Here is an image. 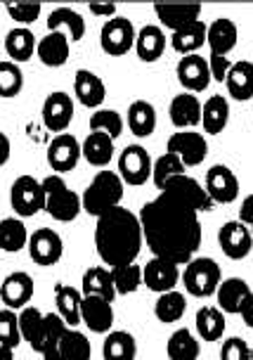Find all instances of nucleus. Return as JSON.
<instances>
[{
  "instance_id": "1",
  "label": "nucleus",
  "mask_w": 253,
  "mask_h": 360,
  "mask_svg": "<svg viewBox=\"0 0 253 360\" xmlns=\"http://www.w3.org/2000/svg\"><path fill=\"white\" fill-rule=\"evenodd\" d=\"M213 202L204 185L192 176L173 178L159 190V197L140 211V225L147 247L157 259L185 266L194 259L201 244V211H211Z\"/></svg>"
},
{
  "instance_id": "2",
  "label": "nucleus",
  "mask_w": 253,
  "mask_h": 360,
  "mask_svg": "<svg viewBox=\"0 0 253 360\" xmlns=\"http://www.w3.org/2000/svg\"><path fill=\"white\" fill-rule=\"evenodd\" d=\"M142 242H145V235H142L140 216H135L133 211L116 207L97 218L95 247L105 266L116 268L135 263V259L140 256Z\"/></svg>"
},
{
  "instance_id": "3",
  "label": "nucleus",
  "mask_w": 253,
  "mask_h": 360,
  "mask_svg": "<svg viewBox=\"0 0 253 360\" xmlns=\"http://www.w3.org/2000/svg\"><path fill=\"white\" fill-rule=\"evenodd\" d=\"M123 188H126V183L121 180L119 173L100 171L93 180H90L86 192L81 195L83 211L95 218H100L102 214H107L109 209L121 207Z\"/></svg>"
},
{
  "instance_id": "4",
  "label": "nucleus",
  "mask_w": 253,
  "mask_h": 360,
  "mask_svg": "<svg viewBox=\"0 0 253 360\" xmlns=\"http://www.w3.org/2000/svg\"><path fill=\"white\" fill-rule=\"evenodd\" d=\"M43 190H45V211L60 223H71L79 218L83 211L81 197L74 190H69V185L64 183L62 176L50 173L43 178Z\"/></svg>"
},
{
  "instance_id": "5",
  "label": "nucleus",
  "mask_w": 253,
  "mask_h": 360,
  "mask_svg": "<svg viewBox=\"0 0 253 360\" xmlns=\"http://www.w3.org/2000/svg\"><path fill=\"white\" fill-rule=\"evenodd\" d=\"M183 282L187 294L197 299H206L213 297L218 292L220 282V266L209 256H201V259H192L190 263H185V273H183Z\"/></svg>"
},
{
  "instance_id": "6",
  "label": "nucleus",
  "mask_w": 253,
  "mask_h": 360,
  "mask_svg": "<svg viewBox=\"0 0 253 360\" xmlns=\"http://www.w3.org/2000/svg\"><path fill=\"white\" fill-rule=\"evenodd\" d=\"M10 204L19 218H31L45 211L43 180L34 176H19L10 188Z\"/></svg>"
},
{
  "instance_id": "7",
  "label": "nucleus",
  "mask_w": 253,
  "mask_h": 360,
  "mask_svg": "<svg viewBox=\"0 0 253 360\" xmlns=\"http://www.w3.org/2000/svg\"><path fill=\"white\" fill-rule=\"evenodd\" d=\"M135 38H138V31H135L133 22L128 17H119V15L114 19H107L105 27L100 31L102 50L112 57H121L131 48H135Z\"/></svg>"
},
{
  "instance_id": "8",
  "label": "nucleus",
  "mask_w": 253,
  "mask_h": 360,
  "mask_svg": "<svg viewBox=\"0 0 253 360\" xmlns=\"http://www.w3.org/2000/svg\"><path fill=\"white\" fill-rule=\"evenodd\" d=\"M166 152L175 154L187 169V166L204 164V159L209 157V143H206L204 135L197 131H178L168 138Z\"/></svg>"
},
{
  "instance_id": "9",
  "label": "nucleus",
  "mask_w": 253,
  "mask_h": 360,
  "mask_svg": "<svg viewBox=\"0 0 253 360\" xmlns=\"http://www.w3.org/2000/svg\"><path fill=\"white\" fill-rule=\"evenodd\" d=\"M152 157L142 145H128L119 157V176L126 185H145L152 178Z\"/></svg>"
},
{
  "instance_id": "10",
  "label": "nucleus",
  "mask_w": 253,
  "mask_h": 360,
  "mask_svg": "<svg viewBox=\"0 0 253 360\" xmlns=\"http://www.w3.org/2000/svg\"><path fill=\"white\" fill-rule=\"evenodd\" d=\"M43 126L48 128L50 133H64L74 121V100H71L69 93L64 90H55L50 93L43 102Z\"/></svg>"
},
{
  "instance_id": "11",
  "label": "nucleus",
  "mask_w": 253,
  "mask_h": 360,
  "mask_svg": "<svg viewBox=\"0 0 253 360\" xmlns=\"http://www.w3.org/2000/svg\"><path fill=\"white\" fill-rule=\"evenodd\" d=\"M29 256L36 266H55L64 254V242L62 237L50 228L34 230V235H29Z\"/></svg>"
},
{
  "instance_id": "12",
  "label": "nucleus",
  "mask_w": 253,
  "mask_h": 360,
  "mask_svg": "<svg viewBox=\"0 0 253 360\" xmlns=\"http://www.w3.org/2000/svg\"><path fill=\"white\" fill-rule=\"evenodd\" d=\"M81 157H83V154H81V143L71 133H60V135H55V138L50 140V145H48V164H50V169L57 173V176L74 171Z\"/></svg>"
},
{
  "instance_id": "13",
  "label": "nucleus",
  "mask_w": 253,
  "mask_h": 360,
  "mask_svg": "<svg viewBox=\"0 0 253 360\" xmlns=\"http://www.w3.org/2000/svg\"><path fill=\"white\" fill-rule=\"evenodd\" d=\"M175 74H178L180 86H183L187 93H192V95L194 93H204V90L209 88L211 81H213L211 79V69H209V60H206V57H201L199 53L180 57Z\"/></svg>"
},
{
  "instance_id": "14",
  "label": "nucleus",
  "mask_w": 253,
  "mask_h": 360,
  "mask_svg": "<svg viewBox=\"0 0 253 360\" xmlns=\"http://www.w3.org/2000/svg\"><path fill=\"white\" fill-rule=\"evenodd\" d=\"M218 244L227 259L242 261L251 254L253 235L242 221H227L223 228L218 230Z\"/></svg>"
},
{
  "instance_id": "15",
  "label": "nucleus",
  "mask_w": 253,
  "mask_h": 360,
  "mask_svg": "<svg viewBox=\"0 0 253 360\" xmlns=\"http://www.w3.org/2000/svg\"><path fill=\"white\" fill-rule=\"evenodd\" d=\"M204 190L213 204H232L239 197V180L227 166L216 164L206 173Z\"/></svg>"
},
{
  "instance_id": "16",
  "label": "nucleus",
  "mask_w": 253,
  "mask_h": 360,
  "mask_svg": "<svg viewBox=\"0 0 253 360\" xmlns=\"http://www.w3.org/2000/svg\"><path fill=\"white\" fill-rule=\"evenodd\" d=\"M34 299V280H31L29 273L24 270H15L0 285V301L5 304V308L10 311H22V308L29 306V301Z\"/></svg>"
},
{
  "instance_id": "17",
  "label": "nucleus",
  "mask_w": 253,
  "mask_h": 360,
  "mask_svg": "<svg viewBox=\"0 0 253 360\" xmlns=\"http://www.w3.org/2000/svg\"><path fill=\"white\" fill-rule=\"evenodd\" d=\"M178 280H180V270H178V263H173V261L157 259V256H154V259L142 268V285H147V289H152V292H157V294L173 292Z\"/></svg>"
},
{
  "instance_id": "18",
  "label": "nucleus",
  "mask_w": 253,
  "mask_h": 360,
  "mask_svg": "<svg viewBox=\"0 0 253 360\" xmlns=\"http://www.w3.org/2000/svg\"><path fill=\"white\" fill-rule=\"evenodd\" d=\"M239 29L232 19L218 17L216 22L209 24L206 31V45H209V57H227L237 48Z\"/></svg>"
},
{
  "instance_id": "19",
  "label": "nucleus",
  "mask_w": 253,
  "mask_h": 360,
  "mask_svg": "<svg viewBox=\"0 0 253 360\" xmlns=\"http://www.w3.org/2000/svg\"><path fill=\"white\" fill-rule=\"evenodd\" d=\"M81 323L95 334H107L114 325L112 301L102 297H83L81 301Z\"/></svg>"
},
{
  "instance_id": "20",
  "label": "nucleus",
  "mask_w": 253,
  "mask_h": 360,
  "mask_svg": "<svg viewBox=\"0 0 253 360\" xmlns=\"http://www.w3.org/2000/svg\"><path fill=\"white\" fill-rule=\"evenodd\" d=\"M168 114H171V124L178 131H194L201 124V102L197 95L180 93L171 100Z\"/></svg>"
},
{
  "instance_id": "21",
  "label": "nucleus",
  "mask_w": 253,
  "mask_h": 360,
  "mask_svg": "<svg viewBox=\"0 0 253 360\" xmlns=\"http://www.w3.org/2000/svg\"><path fill=\"white\" fill-rule=\"evenodd\" d=\"M69 53H71V41L62 31H48V36H43L36 48L38 60H41L45 67H53V69L64 67V64L69 62Z\"/></svg>"
},
{
  "instance_id": "22",
  "label": "nucleus",
  "mask_w": 253,
  "mask_h": 360,
  "mask_svg": "<svg viewBox=\"0 0 253 360\" xmlns=\"http://www.w3.org/2000/svg\"><path fill=\"white\" fill-rule=\"evenodd\" d=\"M74 93L83 107L88 109H100L102 102L107 98V88L102 79L90 69H79L74 76Z\"/></svg>"
},
{
  "instance_id": "23",
  "label": "nucleus",
  "mask_w": 253,
  "mask_h": 360,
  "mask_svg": "<svg viewBox=\"0 0 253 360\" xmlns=\"http://www.w3.org/2000/svg\"><path fill=\"white\" fill-rule=\"evenodd\" d=\"M81 294L83 297H102L107 301L116 299V287H114V278L112 270L105 266H93L83 273L81 280Z\"/></svg>"
},
{
  "instance_id": "24",
  "label": "nucleus",
  "mask_w": 253,
  "mask_h": 360,
  "mask_svg": "<svg viewBox=\"0 0 253 360\" xmlns=\"http://www.w3.org/2000/svg\"><path fill=\"white\" fill-rule=\"evenodd\" d=\"M225 86L230 98L239 102L253 100V62H232L230 72L225 76Z\"/></svg>"
},
{
  "instance_id": "25",
  "label": "nucleus",
  "mask_w": 253,
  "mask_h": 360,
  "mask_svg": "<svg viewBox=\"0 0 253 360\" xmlns=\"http://www.w3.org/2000/svg\"><path fill=\"white\" fill-rule=\"evenodd\" d=\"M48 31H62L71 43H79L86 36V19L71 8H55L48 15Z\"/></svg>"
},
{
  "instance_id": "26",
  "label": "nucleus",
  "mask_w": 253,
  "mask_h": 360,
  "mask_svg": "<svg viewBox=\"0 0 253 360\" xmlns=\"http://www.w3.org/2000/svg\"><path fill=\"white\" fill-rule=\"evenodd\" d=\"M3 48H5V53H8L10 62L22 64V62H29L31 57L36 55L38 41H36V36H34V31H31V29L17 27V29H12L8 36H5Z\"/></svg>"
},
{
  "instance_id": "27",
  "label": "nucleus",
  "mask_w": 253,
  "mask_h": 360,
  "mask_svg": "<svg viewBox=\"0 0 253 360\" xmlns=\"http://www.w3.org/2000/svg\"><path fill=\"white\" fill-rule=\"evenodd\" d=\"M251 287L246 285L242 278H227L220 282L216 297H218V308L223 313H239L244 306V301L249 299Z\"/></svg>"
},
{
  "instance_id": "28",
  "label": "nucleus",
  "mask_w": 253,
  "mask_h": 360,
  "mask_svg": "<svg viewBox=\"0 0 253 360\" xmlns=\"http://www.w3.org/2000/svg\"><path fill=\"white\" fill-rule=\"evenodd\" d=\"M81 154L86 157L88 164L97 166V169H105L114 157V140L109 138L107 133L90 131L88 138L83 140V145H81Z\"/></svg>"
},
{
  "instance_id": "29",
  "label": "nucleus",
  "mask_w": 253,
  "mask_h": 360,
  "mask_svg": "<svg viewBox=\"0 0 253 360\" xmlns=\"http://www.w3.org/2000/svg\"><path fill=\"white\" fill-rule=\"evenodd\" d=\"M230 121V102L223 95H211L209 100L201 105V124L209 135H218L227 128Z\"/></svg>"
},
{
  "instance_id": "30",
  "label": "nucleus",
  "mask_w": 253,
  "mask_h": 360,
  "mask_svg": "<svg viewBox=\"0 0 253 360\" xmlns=\"http://www.w3.org/2000/svg\"><path fill=\"white\" fill-rule=\"evenodd\" d=\"M81 301L83 294L76 287L71 285H55V304H57V313L60 318L67 323L69 327L81 325Z\"/></svg>"
},
{
  "instance_id": "31",
  "label": "nucleus",
  "mask_w": 253,
  "mask_h": 360,
  "mask_svg": "<svg viewBox=\"0 0 253 360\" xmlns=\"http://www.w3.org/2000/svg\"><path fill=\"white\" fill-rule=\"evenodd\" d=\"M154 12H157L159 22L175 34V31L185 29L187 24L197 22L201 15V5H157Z\"/></svg>"
},
{
  "instance_id": "32",
  "label": "nucleus",
  "mask_w": 253,
  "mask_h": 360,
  "mask_svg": "<svg viewBox=\"0 0 253 360\" xmlns=\"http://www.w3.org/2000/svg\"><path fill=\"white\" fill-rule=\"evenodd\" d=\"M128 128L138 138H149L157 131V109L147 100H135L128 107Z\"/></svg>"
},
{
  "instance_id": "33",
  "label": "nucleus",
  "mask_w": 253,
  "mask_h": 360,
  "mask_svg": "<svg viewBox=\"0 0 253 360\" xmlns=\"http://www.w3.org/2000/svg\"><path fill=\"white\" fill-rule=\"evenodd\" d=\"M19 330H22V339L29 342L34 351H43V339H45V313H41L34 306L22 308L19 313Z\"/></svg>"
},
{
  "instance_id": "34",
  "label": "nucleus",
  "mask_w": 253,
  "mask_h": 360,
  "mask_svg": "<svg viewBox=\"0 0 253 360\" xmlns=\"http://www.w3.org/2000/svg\"><path fill=\"white\" fill-rule=\"evenodd\" d=\"M135 50L142 62H157L166 50V34L161 31V27H142L135 38Z\"/></svg>"
},
{
  "instance_id": "35",
  "label": "nucleus",
  "mask_w": 253,
  "mask_h": 360,
  "mask_svg": "<svg viewBox=\"0 0 253 360\" xmlns=\"http://www.w3.org/2000/svg\"><path fill=\"white\" fill-rule=\"evenodd\" d=\"M206 31H209V27L204 24V19H197V22L187 24L185 29L175 31V34L171 36V45L175 53L180 55H197V50L201 48V45L206 43Z\"/></svg>"
},
{
  "instance_id": "36",
  "label": "nucleus",
  "mask_w": 253,
  "mask_h": 360,
  "mask_svg": "<svg viewBox=\"0 0 253 360\" xmlns=\"http://www.w3.org/2000/svg\"><path fill=\"white\" fill-rule=\"evenodd\" d=\"M197 334L204 342H218L225 334V313L216 306H204L197 311Z\"/></svg>"
},
{
  "instance_id": "37",
  "label": "nucleus",
  "mask_w": 253,
  "mask_h": 360,
  "mask_svg": "<svg viewBox=\"0 0 253 360\" xmlns=\"http://www.w3.org/2000/svg\"><path fill=\"white\" fill-rule=\"evenodd\" d=\"M29 244V233L22 218H3L0 221V252L17 254Z\"/></svg>"
},
{
  "instance_id": "38",
  "label": "nucleus",
  "mask_w": 253,
  "mask_h": 360,
  "mask_svg": "<svg viewBox=\"0 0 253 360\" xmlns=\"http://www.w3.org/2000/svg\"><path fill=\"white\" fill-rule=\"evenodd\" d=\"M138 344L131 332H109L102 344V358L105 360H135Z\"/></svg>"
},
{
  "instance_id": "39",
  "label": "nucleus",
  "mask_w": 253,
  "mask_h": 360,
  "mask_svg": "<svg viewBox=\"0 0 253 360\" xmlns=\"http://www.w3.org/2000/svg\"><path fill=\"white\" fill-rule=\"evenodd\" d=\"M199 342L190 330H175L166 344V353L171 360H199Z\"/></svg>"
},
{
  "instance_id": "40",
  "label": "nucleus",
  "mask_w": 253,
  "mask_h": 360,
  "mask_svg": "<svg viewBox=\"0 0 253 360\" xmlns=\"http://www.w3.org/2000/svg\"><path fill=\"white\" fill-rule=\"evenodd\" d=\"M187 311V301H185V294L180 292H166V294H159L157 304H154V315L159 318V323H178L180 318L185 315Z\"/></svg>"
},
{
  "instance_id": "41",
  "label": "nucleus",
  "mask_w": 253,
  "mask_h": 360,
  "mask_svg": "<svg viewBox=\"0 0 253 360\" xmlns=\"http://www.w3.org/2000/svg\"><path fill=\"white\" fill-rule=\"evenodd\" d=\"M60 353H62V360H90L93 346H90L86 334L69 327L60 339Z\"/></svg>"
},
{
  "instance_id": "42",
  "label": "nucleus",
  "mask_w": 253,
  "mask_h": 360,
  "mask_svg": "<svg viewBox=\"0 0 253 360\" xmlns=\"http://www.w3.org/2000/svg\"><path fill=\"white\" fill-rule=\"evenodd\" d=\"M109 270H112L116 294H121V297L135 294L142 287V268L138 263H126V266H116Z\"/></svg>"
},
{
  "instance_id": "43",
  "label": "nucleus",
  "mask_w": 253,
  "mask_h": 360,
  "mask_svg": "<svg viewBox=\"0 0 253 360\" xmlns=\"http://www.w3.org/2000/svg\"><path fill=\"white\" fill-rule=\"evenodd\" d=\"M183 173H185L183 162L171 152H166L164 157H159L152 166V180H154V185H157V190H164L166 183H171L173 178L183 176Z\"/></svg>"
},
{
  "instance_id": "44",
  "label": "nucleus",
  "mask_w": 253,
  "mask_h": 360,
  "mask_svg": "<svg viewBox=\"0 0 253 360\" xmlns=\"http://www.w3.org/2000/svg\"><path fill=\"white\" fill-rule=\"evenodd\" d=\"M24 88L22 67L10 60L0 62V98H17Z\"/></svg>"
},
{
  "instance_id": "45",
  "label": "nucleus",
  "mask_w": 253,
  "mask_h": 360,
  "mask_svg": "<svg viewBox=\"0 0 253 360\" xmlns=\"http://www.w3.org/2000/svg\"><path fill=\"white\" fill-rule=\"evenodd\" d=\"M90 131L107 133L109 138L116 140L123 133V117L116 109H95V114L90 117Z\"/></svg>"
},
{
  "instance_id": "46",
  "label": "nucleus",
  "mask_w": 253,
  "mask_h": 360,
  "mask_svg": "<svg viewBox=\"0 0 253 360\" xmlns=\"http://www.w3.org/2000/svg\"><path fill=\"white\" fill-rule=\"evenodd\" d=\"M0 344L8 349H17L22 344V330H19V315L10 308L0 311Z\"/></svg>"
},
{
  "instance_id": "47",
  "label": "nucleus",
  "mask_w": 253,
  "mask_h": 360,
  "mask_svg": "<svg viewBox=\"0 0 253 360\" xmlns=\"http://www.w3.org/2000/svg\"><path fill=\"white\" fill-rule=\"evenodd\" d=\"M5 10H8V15L15 19L19 27H27V29H29V24H34L43 12V8L38 3H8Z\"/></svg>"
},
{
  "instance_id": "48",
  "label": "nucleus",
  "mask_w": 253,
  "mask_h": 360,
  "mask_svg": "<svg viewBox=\"0 0 253 360\" xmlns=\"http://www.w3.org/2000/svg\"><path fill=\"white\" fill-rule=\"evenodd\" d=\"M220 360H251L249 344L239 337H230L220 346Z\"/></svg>"
},
{
  "instance_id": "49",
  "label": "nucleus",
  "mask_w": 253,
  "mask_h": 360,
  "mask_svg": "<svg viewBox=\"0 0 253 360\" xmlns=\"http://www.w3.org/2000/svg\"><path fill=\"white\" fill-rule=\"evenodd\" d=\"M237 221H242L246 228L251 230V235H253V195H249L242 202V209H239V218Z\"/></svg>"
},
{
  "instance_id": "50",
  "label": "nucleus",
  "mask_w": 253,
  "mask_h": 360,
  "mask_svg": "<svg viewBox=\"0 0 253 360\" xmlns=\"http://www.w3.org/2000/svg\"><path fill=\"white\" fill-rule=\"evenodd\" d=\"M90 12L93 15H97V17H105V19H114L116 17V5H97V3H93L90 5Z\"/></svg>"
},
{
  "instance_id": "51",
  "label": "nucleus",
  "mask_w": 253,
  "mask_h": 360,
  "mask_svg": "<svg viewBox=\"0 0 253 360\" xmlns=\"http://www.w3.org/2000/svg\"><path fill=\"white\" fill-rule=\"evenodd\" d=\"M10 154H12V145H10V138L0 131V166H5L10 162Z\"/></svg>"
},
{
  "instance_id": "52",
  "label": "nucleus",
  "mask_w": 253,
  "mask_h": 360,
  "mask_svg": "<svg viewBox=\"0 0 253 360\" xmlns=\"http://www.w3.org/2000/svg\"><path fill=\"white\" fill-rule=\"evenodd\" d=\"M239 313H242L244 323L253 330V292L249 294V299L244 301V306H242V311H239Z\"/></svg>"
},
{
  "instance_id": "53",
  "label": "nucleus",
  "mask_w": 253,
  "mask_h": 360,
  "mask_svg": "<svg viewBox=\"0 0 253 360\" xmlns=\"http://www.w3.org/2000/svg\"><path fill=\"white\" fill-rule=\"evenodd\" d=\"M0 360H15V349H8V346L0 344Z\"/></svg>"
},
{
  "instance_id": "54",
  "label": "nucleus",
  "mask_w": 253,
  "mask_h": 360,
  "mask_svg": "<svg viewBox=\"0 0 253 360\" xmlns=\"http://www.w3.org/2000/svg\"><path fill=\"white\" fill-rule=\"evenodd\" d=\"M251 259H253V249H251Z\"/></svg>"
},
{
  "instance_id": "55",
  "label": "nucleus",
  "mask_w": 253,
  "mask_h": 360,
  "mask_svg": "<svg viewBox=\"0 0 253 360\" xmlns=\"http://www.w3.org/2000/svg\"><path fill=\"white\" fill-rule=\"evenodd\" d=\"M251 360H253V351H251Z\"/></svg>"
},
{
  "instance_id": "56",
  "label": "nucleus",
  "mask_w": 253,
  "mask_h": 360,
  "mask_svg": "<svg viewBox=\"0 0 253 360\" xmlns=\"http://www.w3.org/2000/svg\"><path fill=\"white\" fill-rule=\"evenodd\" d=\"M0 48H3V45H0Z\"/></svg>"
}]
</instances>
